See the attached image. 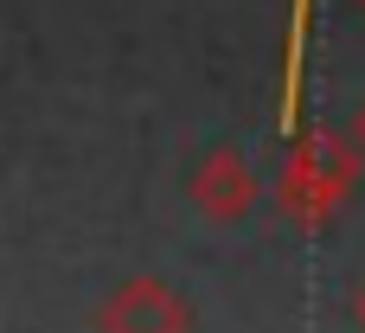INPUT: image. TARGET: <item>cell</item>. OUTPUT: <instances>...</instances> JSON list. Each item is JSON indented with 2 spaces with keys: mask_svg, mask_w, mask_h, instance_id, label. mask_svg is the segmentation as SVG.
I'll use <instances>...</instances> for the list:
<instances>
[{
  "mask_svg": "<svg viewBox=\"0 0 365 333\" xmlns=\"http://www.w3.org/2000/svg\"><path fill=\"white\" fill-rule=\"evenodd\" d=\"M353 141H359V154H365V103H359V116H353Z\"/></svg>",
  "mask_w": 365,
  "mask_h": 333,
  "instance_id": "3957f363",
  "label": "cell"
},
{
  "mask_svg": "<svg viewBox=\"0 0 365 333\" xmlns=\"http://www.w3.org/2000/svg\"><path fill=\"white\" fill-rule=\"evenodd\" d=\"M353 173H359V141H340V135H308V141H295V154H289V205L295 212H308V218H321L346 186H353Z\"/></svg>",
  "mask_w": 365,
  "mask_h": 333,
  "instance_id": "6da1fadb",
  "label": "cell"
},
{
  "mask_svg": "<svg viewBox=\"0 0 365 333\" xmlns=\"http://www.w3.org/2000/svg\"><path fill=\"white\" fill-rule=\"evenodd\" d=\"M250 193H257V180H250V167H244V154H212L199 173H192V199L212 212V218H237L244 205H250Z\"/></svg>",
  "mask_w": 365,
  "mask_h": 333,
  "instance_id": "7a4b0ae2",
  "label": "cell"
},
{
  "mask_svg": "<svg viewBox=\"0 0 365 333\" xmlns=\"http://www.w3.org/2000/svg\"><path fill=\"white\" fill-rule=\"evenodd\" d=\"M359 6H365V0H359Z\"/></svg>",
  "mask_w": 365,
  "mask_h": 333,
  "instance_id": "277c9868",
  "label": "cell"
}]
</instances>
